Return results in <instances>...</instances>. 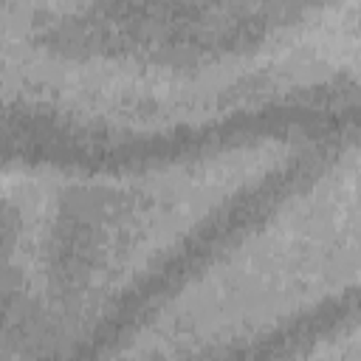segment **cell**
<instances>
[{"label": "cell", "instance_id": "cell-6", "mask_svg": "<svg viewBox=\"0 0 361 361\" xmlns=\"http://www.w3.org/2000/svg\"><path fill=\"white\" fill-rule=\"evenodd\" d=\"M0 361H17V358H14V355H8V353H3V350H0Z\"/></svg>", "mask_w": 361, "mask_h": 361}, {"label": "cell", "instance_id": "cell-5", "mask_svg": "<svg viewBox=\"0 0 361 361\" xmlns=\"http://www.w3.org/2000/svg\"><path fill=\"white\" fill-rule=\"evenodd\" d=\"M14 172H17V166H11V164H0V200H3L6 189H8L11 180H14Z\"/></svg>", "mask_w": 361, "mask_h": 361}, {"label": "cell", "instance_id": "cell-1", "mask_svg": "<svg viewBox=\"0 0 361 361\" xmlns=\"http://www.w3.org/2000/svg\"><path fill=\"white\" fill-rule=\"evenodd\" d=\"M361 3H0V164L121 166L358 102Z\"/></svg>", "mask_w": 361, "mask_h": 361}, {"label": "cell", "instance_id": "cell-3", "mask_svg": "<svg viewBox=\"0 0 361 361\" xmlns=\"http://www.w3.org/2000/svg\"><path fill=\"white\" fill-rule=\"evenodd\" d=\"M358 127H338L135 302L85 361H248L358 293Z\"/></svg>", "mask_w": 361, "mask_h": 361}, {"label": "cell", "instance_id": "cell-2", "mask_svg": "<svg viewBox=\"0 0 361 361\" xmlns=\"http://www.w3.org/2000/svg\"><path fill=\"white\" fill-rule=\"evenodd\" d=\"M324 121L121 166H17L0 200V350L85 361L169 271L341 127Z\"/></svg>", "mask_w": 361, "mask_h": 361}, {"label": "cell", "instance_id": "cell-4", "mask_svg": "<svg viewBox=\"0 0 361 361\" xmlns=\"http://www.w3.org/2000/svg\"><path fill=\"white\" fill-rule=\"evenodd\" d=\"M248 361H361L358 296Z\"/></svg>", "mask_w": 361, "mask_h": 361}]
</instances>
